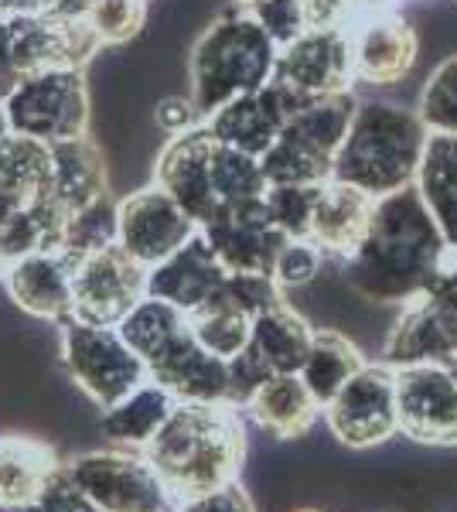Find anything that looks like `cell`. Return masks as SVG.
Instances as JSON below:
<instances>
[{
  "instance_id": "cell-1",
  "label": "cell",
  "mask_w": 457,
  "mask_h": 512,
  "mask_svg": "<svg viewBox=\"0 0 457 512\" xmlns=\"http://www.w3.org/2000/svg\"><path fill=\"white\" fill-rule=\"evenodd\" d=\"M447 253L451 246L430 216L420 188L410 185L403 192L376 198L369 226L355 250L338 260V270L359 301L406 308L427 294Z\"/></svg>"
},
{
  "instance_id": "cell-2",
  "label": "cell",
  "mask_w": 457,
  "mask_h": 512,
  "mask_svg": "<svg viewBox=\"0 0 457 512\" xmlns=\"http://www.w3.org/2000/svg\"><path fill=\"white\" fill-rule=\"evenodd\" d=\"M144 454L174 502L236 482L246 458L243 410L232 403H178Z\"/></svg>"
},
{
  "instance_id": "cell-3",
  "label": "cell",
  "mask_w": 457,
  "mask_h": 512,
  "mask_svg": "<svg viewBox=\"0 0 457 512\" xmlns=\"http://www.w3.org/2000/svg\"><path fill=\"white\" fill-rule=\"evenodd\" d=\"M427 140L430 134L417 110L389 99H359L331 178L359 188L369 198L403 192L417 185Z\"/></svg>"
},
{
  "instance_id": "cell-4",
  "label": "cell",
  "mask_w": 457,
  "mask_h": 512,
  "mask_svg": "<svg viewBox=\"0 0 457 512\" xmlns=\"http://www.w3.org/2000/svg\"><path fill=\"white\" fill-rule=\"evenodd\" d=\"M277 59V41L263 31V24L246 7H236V11L215 18L191 48L188 96L195 99L198 113L209 117L232 99L270 86Z\"/></svg>"
},
{
  "instance_id": "cell-5",
  "label": "cell",
  "mask_w": 457,
  "mask_h": 512,
  "mask_svg": "<svg viewBox=\"0 0 457 512\" xmlns=\"http://www.w3.org/2000/svg\"><path fill=\"white\" fill-rule=\"evenodd\" d=\"M359 110L352 89L331 96H311L290 113L280 137L260 158L267 185H324Z\"/></svg>"
},
{
  "instance_id": "cell-6",
  "label": "cell",
  "mask_w": 457,
  "mask_h": 512,
  "mask_svg": "<svg viewBox=\"0 0 457 512\" xmlns=\"http://www.w3.org/2000/svg\"><path fill=\"white\" fill-rule=\"evenodd\" d=\"M58 328H62L58 332V352H62L69 383L93 407L106 410L120 396H127L151 379L144 359L130 349L116 325H93V321L69 318Z\"/></svg>"
},
{
  "instance_id": "cell-7",
  "label": "cell",
  "mask_w": 457,
  "mask_h": 512,
  "mask_svg": "<svg viewBox=\"0 0 457 512\" xmlns=\"http://www.w3.org/2000/svg\"><path fill=\"white\" fill-rule=\"evenodd\" d=\"M7 120L21 137L58 144L82 137L89 127V93L82 69L55 65V69L28 72L4 93Z\"/></svg>"
},
{
  "instance_id": "cell-8",
  "label": "cell",
  "mask_w": 457,
  "mask_h": 512,
  "mask_svg": "<svg viewBox=\"0 0 457 512\" xmlns=\"http://www.w3.org/2000/svg\"><path fill=\"white\" fill-rule=\"evenodd\" d=\"M62 472L99 512H157L174 506L168 485L144 451L99 448L62 461Z\"/></svg>"
},
{
  "instance_id": "cell-9",
  "label": "cell",
  "mask_w": 457,
  "mask_h": 512,
  "mask_svg": "<svg viewBox=\"0 0 457 512\" xmlns=\"http://www.w3.org/2000/svg\"><path fill=\"white\" fill-rule=\"evenodd\" d=\"M321 414L331 437H338L345 448L365 451L386 444L400 434L396 369L386 362H365Z\"/></svg>"
},
{
  "instance_id": "cell-10",
  "label": "cell",
  "mask_w": 457,
  "mask_h": 512,
  "mask_svg": "<svg viewBox=\"0 0 457 512\" xmlns=\"http://www.w3.org/2000/svg\"><path fill=\"white\" fill-rule=\"evenodd\" d=\"M195 236L198 222L154 181L116 202V246L144 270L164 263Z\"/></svg>"
},
{
  "instance_id": "cell-11",
  "label": "cell",
  "mask_w": 457,
  "mask_h": 512,
  "mask_svg": "<svg viewBox=\"0 0 457 512\" xmlns=\"http://www.w3.org/2000/svg\"><path fill=\"white\" fill-rule=\"evenodd\" d=\"M212 253L229 274H267L273 270L280 246L287 236L273 226L267 198H246V202L219 205L209 222L198 226Z\"/></svg>"
},
{
  "instance_id": "cell-12",
  "label": "cell",
  "mask_w": 457,
  "mask_h": 512,
  "mask_svg": "<svg viewBox=\"0 0 457 512\" xmlns=\"http://www.w3.org/2000/svg\"><path fill=\"white\" fill-rule=\"evenodd\" d=\"M273 82L304 99L352 89V28H307L280 48Z\"/></svg>"
},
{
  "instance_id": "cell-13",
  "label": "cell",
  "mask_w": 457,
  "mask_h": 512,
  "mask_svg": "<svg viewBox=\"0 0 457 512\" xmlns=\"http://www.w3.org/2000/svg\"><path fill=\"white\" fill-rule=\"evenodd\" d=\"M72 291H76L72 318L93 325H120L140 297H147V270L120 246H110L76 263Z\"/></svg>"
},
{
  "instance_id": "cell-14",
  "label": "cell",
  "mask_w": 457,
  "mask_h": 512,
  "mask_svg": "<svg viewBox=\"0 0 457 512\" xmlns=\"http://www.w3.org/2000/svg\"><path fill=\"white\" fill-rule=\"evenodd\" d=\"M400 434L420 444H457V379L451 366L420 362L396 369Z\"/></svg>"
},
{
  "instance_id": "cell-15",
  "label": "cell",
  "mask_w": 457,
  "mask_h": 512,
  "mask_svg": "<svg viewBox=\"0 0 457 512\" xmlns=\"http://www.w3.org/2000/svg\"><path fill=\"white\" fill-rule=\"evenodd\" d=\"M301 103H304V96L290 93L280 82H270V86L232 99V103L209 113V117H205V130H209L212 140H219V144L246 151V154H253V158H263L273 147V140L280 137L290 113Z\"/></svg>"
},
{
  "instance_id": "cell-16",
  "label": "cell",
  "mask_w": 457,
  "mask_h": 512,
  "mask_svg": "<svg viewBox=\"0 0 457 512\" xmlns=\"http://www.w3.org/2000/svg\"><path fill=\"white\" fill-rule=\"evenodd\" d=\"M420 41L413 24L396 11H372L352 24V69L355 82L393 86L410 76Z\"/></svg>"
},
{
  "instance_id": "cell-17",
  "label": "cell",
  "mask_w": 457,
  "mask_h": 512,
  "mask_svg": "<svg viewBox=\"0 0 457 512\" xmlns=\"http://www.w3.org/2000/svg\"><path fill=\"white\" fill-rule=\"evenodd\" d=\"M154 185H161L198 226L215 216L219 198L212 192V134L205 123L168 137L154 164Z\"/></svg>"
},
{
  "instance_id": "cell-18",
  "label": "cell",
  "mask_w": 457,
  "mask_h": 512,
  "mask_svg": "<svg viewBox=\"0 0 457 512\" xmlns=\"http://www.w3.org/2000/svg\"><path fill=\"white\" fill-rule=\"evenodd\" d=\"M72 274H76V263L62 250H35L7 263L4 287L24 315L65 325L72 318V301H76Z\"/></svg>"
},
{
  "instance_id": "cell-19",
  "label": "cell",
  "mask_w": 457,
  "mask_h": 512,
  "mask_svg": "<svg viewBox=\"0 0 457 512\" xmlns=\"http://www.w3.org/2000/svg\"><path fill=\"white\" fill-rule=\"evenodd\" d=\"M226 277L229 270L222 267L219 256L212 253V246L198 233L178 253H171L164 263L147 270V294L174 304L185 315H195L198 308H205L219 294Z\"/></svg>"
},
{
  "instance_id": "cell-20",
  "label": "cell",
  "mask_w": 457,
  "mask_h": 512,
  "mask_svg": "<svg viewBox=\"0 0 457 512\" xmlns=\"http://www.w3.org/2000/svg\"><path fill=\"white\" fill-rule=\"evenodd\" d=\"M382 355L386 366H420V362H440L451 366L457 359V318L440 315L434 304L417 297L406 304L400 321L389 328L386 342H382Z\"/></svg>"
},
{
  "instance_id": "cell-21",
  "label": "cell",
  "mask_w": 457,
  "mask_h": 512,
  "mask_svg": "<svg viewBox=\"0 0 457 512\" xmlns=\"http://www.w3.org/2000/svg\"><path fill=\"white\" fill-rule=\"evenodd\" d=\"M147 373L168 386L178 403H229V362L205 349L195 332L151 362Z\"/></svg>"
},
{
  "instance_id": "cell-22",
  "label": "cell",
  "mask_w": 457,
  "mask_h": 512,
  "mask_svg": "<svg viewBox=\"0 0 457 512\" xmlns=\"http://www.w3.org/2000/svg\"><path fill=\"white\" fill-rule=\"evenodd\" d=\"M41 195L55 209H62L65 216L82 209L86 202H93V198L106 195L103 151L86 134L48 144V185Z\"/></svg>"
},
{
  "instance_id": "cell-23",
  "label": "cell",
  "mask_w": 457,
  "mask_h": 512,
  "mask_svg": "<svg viewBox=\"0 0 457 512\" xmlns=\"http://www.w3.org/2000/svg\"><path fill=\"white\" fill-rule=\"evenodd\" d=\"M174 407H178V400H174L168 386H161L157 379H147L137 390L120 396L106 410H99L96 431L103 434V441L110 448L144 451L154 441V434L164 427V420L171 417Z\"/></svg>"
},
{
  "instance_id": "cell-24",
  "label": "cell",
  "mask_w": 457,
  "mask_h": 512,
  "mask_svg": "<svg viewBox=\"0 0 457 512\" xmlns=\"http://www.w3.org/2000/svg\"><path fill=\"white\" fill-rule=\"evenodd\" d=\"M243 414L273 441H297L314 427V420L321 417V407L304 386L301 373H280L270 376L249 396Z\"/></svg>"
},
{
  "instance_id": "cell-25",
  "label": "cell",
  "mask_w": 457,
  "mask_h": 512,
  "mask_svg": "<svg viewBox=\"0 0 457 512\" xmlns=\"http://www.w3.org/2000/svg\"><path fill=\"white\" fill-rule=\"evenodd\" d=\"M372 205H376V198H369L359 188L335 178L324 181L311 222V239L328 253V260L338 263L355 250V243H359L365 226H369Z\"/></svg>"
},
{
  "instance_id": "cell-26",
  "label": "cell",
  "mask_w": 457,
  "mask_h": 512,
  "mask_svg": "<svg viewBox=\"0 0 457 512\" xmlns=\"http://www.w3.org/2000/svg\"><path fill=\"white\" fill-rule=\"evenodd\" d=\"M314 325L307 321L294 304L277 301L273 308L260 311L253 318V335L246 349L260 359V366L270 376L280 373H301L307 349H311Z\"/></svg>"
},
{
  "instance_id": "cell-27",
  "label": "cell",
  "mask_w": 457,
  "mask_h": 512,
  "mask_svg": "<svg viewBox=\"0 0 457 512\" xmlns=\"http://www.w3.org/2000/svg\"><path fill=\"white\" fill-rule=\"evenodd\" d=\"M362 366L365 355L345 332H338V328H314L311 349H307V359L301 366V379L314 400H318V407L324 410Z\"/></svg>"
},
{
  "instance_id": "cell-28",
  "label": "cell",
  "mask_w": 457,
  "mask_h": 512,
  "mask_svg": "<svg viewBox=\"0 0 457 512\" xmlns=\"http://www.w3.org/2000/svg\"><path fill=\"white\" fill-rule=\"evenodd\" d=\"M417 188L427 202L430 216L444 233L451 253H457V137L430 134Z\"/></svg>"
},
{
  "instance_id": "cell-29",
  "label": "cell",
  "mask_w": 457,
  "mask_h": 512,
  "mask_svg": "<svg viewBox=\"0 0 457 512\" xmlns=\"http://www.w3.org/2000/svg\"><path fill=\"white\" fill-rule=\"evenodd\" d=\"M62 461L38 437H0V502H31Z\"/></svg>"
},
{
  "instance_id": "cell-30",
  "label": "cell",
  "mask_w": 457,
  "mask_h": 512,
  "mask_svg": "<svg viewBox=\"0 0 457 512\" xmlns=\"http://www.w3.org/2000/svg\"><path fill=\"white\" fill-rule=\"evenodd\" d=\"M116 328L127 338L130 349L144 359V366L151 369V362H157L171 345H178L191 332V318L181 308H174V304L147 294L140 297L134 308H130V315Z\"/></svg>"
},
{
  "instance_id": "cell-31",
  "label": "cell",
  "mask_w": 457,
  "mask_h": 512,
  "mask_svg": "<svg viewBox=\"0 0 457 512\" xmlns=\"http://www.w3.org/2000/svg\"><path fill=\"white\" fill-rule=\"evenodd\" d=\"M48 185V144L21 134L0 137V195L31 202Z\"/></svg>"
},
{
  "instance_id": "cell-32",
  "label": "cell",
  "mask_w": 457,
  "mask_h": 512,
  "mask_svg": "<svg viewBox=\"0 0 457 512\" xmlns=\"http://www.w3.org/2000/svg\"><path fill=\"white\" fill-rule=\"evenodd\" d=\"M110 246H116V202L110 195H99L65 216L58 250L69 256L72 263L86 260V256L99 250H110Z\"/></svg>"
},
{
  "instance_id": "cell-33",
  "label": "cell",
  "mask_w": 457,
  "mask_h": 512,
  "mask_svg": "<svg viewBox=\"0 0 457 512\" xmlns=\"http://www.w3.org/2000/svg\"><path fill=\"white\" fill-rule=\"evenodd\" d=\"M267 188L270 185H267V175H263L260 158L212 140V192L219 198V205L260 198V195H267Z\"/></svg>"
},
{
  "instance_id": "cell-34",
  "label": "cell",
  "mask_w": 457,
  "mask_h": 512,
  "mask_svg": "<svg viewBox=\"0 0 457 512\" xmlns=\"http://www.w3.org/2000/svg\"><path fill=\"white\" fill-rule=\"evenodd\" d=\"M188 318H191V332H195L198 342L226 362L236 359L249 345V335H253V318L219 301L205 304V308H198L195 315H188Z\"/></svg>"
},
{
  "instance_id": "cell-35",
  "label": "cell",
  "mask_w": 457,
  "mask_h": 512,
  "mask_svg": "<svg viewBox=\"0 0 457 512\" xmlns=\"http://www.w3.org/2000/svg\"><path fill=\"white\" fill-rule=\"evenodd\" d=\"M417 113L427 134L457 137V55L440 62L423 82Z\"/></svg>"
},
{
  "instance_id": "cell-36",
  "label": "cell",
  "mask_w": 457,
  "mask_h": 512,
  "mask_svg": "<svg viewBox=\"0 0 457 512\" xmlns=\"http://www.w3.org/2000/svg\"><path fill=\"white\" fill-rule=\"evenodd\" d=\"M263 198H267L273 226L287 239H311V222L321 198V185H270Z\"/></svg>"
},
{
  "instance_id": "cell-37",
  "label": "cell",
  "mask_w": 457,
  "mask_h": 512,
  "mask_svg": "<svg viewBox=\"0 0 457 512\" xmlns=\"http://www.w3.org/2000/svg\"><path fill=\"white\" fill-rule=\"evenodd\" d=\"M324 267H328V253L314 239H287L273 260L270 277L280 291H307L321 280Z\"/></svg>"
},
{
  "instance_id": "cell-38",
  "label": "cell",
  "mask_w": 457,
  "mask_h": 512,
  "mask_svg": "<svg viewBox=\"0 0 457 512\" xmlns=\"http://www.w3.org/2000/svg\"><path fill=\"white\" fill-rule=\"evenodd\" d=\"M147 0H89L86 24L99 45H123L144 28Z\"/></svg>"
},
{
  "instance_id": "cell-39",
  "label": "cell",
  "mask_w": 457,
  "mask_h": 512,
  "mask_svg": "<svg viewBox=\"0 0 457 512\" xmlns=\"http://www.w3.org/2000/svg\"><path fill=\"white\" fill-rule=\"evenodd\" d=\"M246 11L263 24V31H267L280 48L290 45L294 38H301L304 31L311 28V24H307L304 0H256Z\"/></svg>"
},
{
  "instance_id": "cell-40",
  "label": "cell",
  "mask_w": 457,
  "mask_h": 512,
  "mask_svg": "<svg viewBox=\"0 0 457 512\" xmlns=\"http://www.w3.org/2000/svg\"><path fill=\"white\" fill-rule=\"evenodd\" d=\"M174 512H256V506L236 478V482L219 485V489H212V492H198V495H188V499H178L174 502Z\"/></svg>"
},
{
  "instance_id": "cell-41",
  "label": "cell",
  "mask_w": 457,
  "mask_h": 512,
  "mask_svg": "<svg viewBox=\"0 0 457 512\" xmlns=\"http://www.w3.org/2000/svg\"><path fill=\"white\" fill-rule=\"evenodd\" d=\"M154 123L161 134L178 137V134H188V130L202 127L205 117L198 113L191 96H164L161 103L154 106Z\"/></svg>"
},
{
  "instance_id": "cell-42",
  "label": "cell",
  "mask_w": 457,
  "mask_h": 512,
  "mask_svg": "<svg viewBox=\"0 0 457 512\" xmlns=\"http://www.w3.org/2000/svg\"><path fill=\"white\" fill-rule=\"evenodd\" d=\"M14 134L11 130V120H7V106H4V96H0V137Z\"/></svg>"
},
{
  "instance_id": "cell-43",
  "label": "cell",
  "mask_w": 457,
  "mask_h": 512,
  "mask_svg": "<svg viewBox=\"0 0 457 512\" xmlns=\"http://www.w3.org/2000/svg\"><path fill=\"white\" fill-rule=\"evenodd\" d=\"M232 4H236V7H253L256 0H232Z\"/></svg>"
},
{
  "instance_id": "cell-44",
  "label": "cell",
  "mask_w": 457,
  "mask_h": 512,
  "mask_svg": "<svg viewBox=\"0 0 457 512\" xmlns=\"http://www.w3.org/2000/svg\"><path fill=\"white\" fill-rule=\"evenodd\" d=\"M287 512H321V509H311V506H297V509H287Z\"/></svg>"
},
{
  "instance_id": "cell-45",
  "label": "cell",
  "mask_w": 457,
  "mask_h": 512,
  "mask_svg": "<svg viewBox=\"0 0 457 512\" xmlns=\"http://www.w3.org/2000/svg\"><path fill=\"white\" fill-rule=\"evenodd\" d=\"M451 373H454V379H457V359L451 362Z\"/></svg>"
},
{
  "instance_id": "cell-46",
  "label": "cell",
  "mask_w": 457,
  "mask_h": 512,
  "mask_svg": "<svg viewBox=\"0 0 457 512\" xmlns=\"http://www.w3.org/2000/svg\"><path fill=\"white\" fill-rule=\"evenodd\" d=\"M157 512H174V506H168V509H157Z\"/></svg>"
},
{
  "instance_id": "cell-47",
  "label": "cell",
  "mask_w": 457,
  "mask_h": 512,
  "mask_svg": "<svg viewBox=\"0 0 457 512\" xmlns=\"http://www.w3.org/2000/svg\"><path fill=\"white\" fill-rule=\"evenodd\" d=\"M96 512H99V509H96Z\"/></svg>"
}]
</instances>
